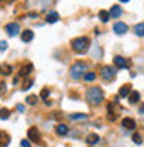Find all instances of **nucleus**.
<instances>
[{
  "instance_id": "obj_1",
  "label": "nucleus",
  "mask_w": 144,
  "mask_h": 147,
  "mask_svg": "<svg viewBox=\"0 0 144 147\" xmlns=\"http://www.w3.org/2000/svg\"><path fill=\"white\" fill-rule=\"evenodd\" d=\"M89 45H90V40L87 37H77L71 42V47L75 54H86L89 50Z\"/></svg>"
},
{
  "instance_id": "obj_14",
  "label": "nucleus",
  "mask_w": 144,
  "mask_h": 147,
  "mask_svg": "<svg viewBox=\"0 0 144 147\" xmlns=\"http://www.w3.org/2000/svg\"><path fill=\"white\" fill-rule=\"evenodd\" d=\"M86 142H87L89 146H94V144H97V142H99V136H97V134H89L87 139H86Z\"/></svg>"
},
{
  "instance_id": "obj_22",
  "label": "nucleus",
  "mask_w": 144,
  "mask_h": 147,
  "mask_svg": "<svg viewBox=\"0 0 144 147\" xmlns=\"http://www.w3.org/2000/svg\"><path fill=\"white\" fill-rule=\"evenodd\" d=\"M99 18L102 20V22H109V12H106V10H101V12H99Z\"/></svg>"
},
{
  "instance_id": "obj_31",
  "label": "nucleus",
  "mask_w": 144,
  "mask_h": 147,
  "mask_svg": "<svg viewBox=\"0 0 144 147\" xmlns=\"http://www.w3.org/2000/svg\"><path fill=\"white\" fill-rule=\"evenodd\" d=\"M139 112H141V114H144V104L141 105V107H139Z\"/></svg>"
},
{
  "instance_id": "obj_21",
  "label": "nucleus",
  "mask_w": 144,
  "mask_h": 147,
  "mask_svg": "<svg viewBox=\"0 0 144 147\" xmlns=\"http://www.w3.org/2000/svg\"><path fill=\"white\" fill-rule=\"evenodd\" d=\"M137 100H139V92H131L129 94V102L131 104H136Z\"/></svg>"
},
{
  "instance_id": "obj_26",
  "label": "nucleus",
  "mask_w": 144,
  "mask_h": 147,
  "mask_svg": "<svg viewBox=\"0 0 144 147\" xmlns=\"http://www.w3.org/2000/svg\"><path fill=\"white\" fill-rule=\"evenodd\" d=\"M49 94H50V90H49V89H44V90L40 92V97H42V99H47Z\"/></svg>"
},
{
  "instance_id": "obj_30",
  "label": "nucleus",
  "mask_w": 144,
  "mask_h": 147,
  "mask_svg": "<svg viewBox=\"0 0 144 147\" xmlns=\"http://www.w3.org/2000/svg\"><path fill=\"white\" fill-rule=\"evenodd\" d=\"M17 110L18 112H24V105H17Z\"/></svg>"
},
{
  "instance_id": "obj_10",
  "label": "nucleus",
  "mask_w": 144,
  "mask_h": 147,
  "mask_svg": "<svg viewBox=\"0 0 144 147\" xmlns=\"http://www.w3.org/2000/svg\"><path fill=\"white\" fill-rule=\"evenodd\" d=\"M30 70H32V64H24L22 67H20V70H18V77H25V75H29Z\"/></svg>"
},
{
  "instance_id": "obj_23",
  "label": "nucleus",
  "mask_w": 144,
  "mask_h": 147,
  "mask_svg": "<svg viewBox=\"0 0 144 147\" xmlns=\"http://www.w3.org/2000/svg\"><path fill=\"white\" fill-rule=\"evenodd\" d=\"M9 115H10V110L9 109H0V119H9Z\"/></svg>"
},
{
  "instance_id": "obj_9",
  "label": "nucleus",
  "mask_w": 144,
  "mask_h": 147,
  "mask_svg": "<svg viewBox=\"0 0 144 147\" xmlns=\"http://www.w3.org/2000/svg\"><path fill=\"white\" fill-rule=\"evenodd\" d=\"M122 15V9L119 7V5H114V7H111V10H109V17L112 18H117Z\"/></svg>"
},
{
  "instance_id": "obj_20",
  "label": "nucleus",
  "mask_w": 144,
  "mask_h": 147,
  "mask_svg": "<svg viewBox=\"0 0 144 147\" xmlns=\"http://www.w3.org/2000/svg\"><path fill=\"white\" fill-rule=\"evenodd\" d=\"M69 117H71L72 120H86V119H87V115H86V114H71Z\"/></svg>"
},
{
  "instance_id": "obj_29",
  "label": "nucleus",
  "mask_w": 144,
  "mask_h": 147,
  "mask_svg": "<svg viewBox=\"0 0 144 147\" xmlns=\"http://www.w3.org/2000/svg\"><path fill=\"white\" fill-rule=\"evenodd\" d=\"M20 146H22V147H32V146H30V142H27V140H22V142H20Z\"/></svg>"
},
{
  "instance_id": "obj_13",
  "label": "nucleus",
  "mask_w": 144,
  "mask_h": 147,
  "mask_svg": "<svg viewBox=\"0 0 144 147\" xmlns=\"http://www.w3.org/2000/svg\"><path fill=\"white\" fill-rule=\"evenodd\" d=\"M20 38L27 44V42H30L32 38H34V32L32 30H25V32H22V35H20Z\"/></svg>"
},
{
  "instance_id": "obj_27",
  "label": "nucleus",
  "mask_w": 144,
  "mask_h": 147,
  "mask_svg": "<svg viewBox=\"0 0 144 147\" xmlns=\"http://www.w3.org/2000/svg\"><path fill=\"white\" fill-rule=\"evenodd\" d=\"M7 42H5V40H0V50H7Z\"/></svg>"
},
{
  "instance_id": "obj_25",
  "label": "nucleus",
  "mask_w": 144,
  "mask_h": 147,
  "mask_svg": "<svg viewBox=\"0 0 144 147\" xmlns=\"http://www.w3.org/2000/svg\"><path fill=\"white\" fill-rule=\"evenodd\" d=\"M27 104L35 105V104H37V97H35V95H29V97H27Z\"/></svg>"
},
{
  "instance_id": "obj_15",
  "label": "nucleus",
  "mask_w": 144,
  "mask_h": 147,
  "mask_svg": "<svg viewBox=\"0 0 144 147\" xmlns=\"http://www.w3.org/2000/svg\"><path fill=\"white\" fill-rule=\"evenodd\" d=\"M45 20H47L49 24H55V22L59 20V13H57V12H50V13H47Z\"/></svg>"
},
{
  "instance_id": "obj_2",
  "label": "nucleus",
  "mask_w": 144,
  "mask_h": 147,
  "mask_svg": "<svg viewBox=\"0 0 144 147\" xmlns=\"http://www.w3.org/2000/svg\"><path fill=\"white\" fill-rule=\"evenodd\" d=\"M86 97H87V100L90 104H101L104 100V92H102L101 87H90L87 94H86Z\"/></svg>"
},
{
  "instance_id": "obj_28",
  "label": "nucleus",
  "mask_w": 144,
  "mask_h": 147,
  "mask_svg": "<svg viewBox=\"0 0 144 147\" xmlns=\"http://www.w3.org/2000/svg\"><path fill=\"white\" fill-rule=\"evenodd\" d=\"M5 90H7V85H5V84H0V95L5 94Z\"/></svg>"
},
{
  "instance_id": "obj_19",
  "label": "nucleus",
  "mask_w": 144,
  "mask_h": 147,
  "mask_svg": "<svg viewBox=\"0 0 144 147\" xmlns=\"http://www.w3.org/2000/svg\"><path fill=\"white\" fill-rule=\"evenodd\" d=\"M84 80L86 82H94L96 80V72H86L84 74Z\"/></svg>"
},
{
  "instance_id": "obj_7",
  "label": "nucleus",
  "mask_w": 144,
  "mask_h": 147,
  "mask_svg": "<svg viewBox=\"0 0 144 147\" xmlns=\"http://www.w3.org/2000/svg\"><path fill=\"white\" fill-rule=\"evenodd\" d=\"M27 136H29V140H39L40 139V130L37 127H29Z\"/></svg>"
},
{
  "instance_id": "obj_18",
  "label": "nucleus",
  "mask_w": 144,
  "mask_h": 147,
  "mask_svg": "<svg viewBox=\"0 0 144 147\" xmlns=\"http://www.w3.org/2000/svg\"><path fill=\"white\" fill-rule=\"evenodd\" d=\"M0 72H2V75H10L12 74V67L9 64H0Z\"/></svg>"
},
{
  "instance_id": "obj_4",
  "label": "nucleus",
  "mask_w": 144,
  "mask_h": 147,
  "mask_svg": "<svg viewBox=\"0 0 144 147\" xmlns=\"http://www.w3.org/2000/svg\"><path fill=\"white\" fill-rule=\"evenodd\" d=\"M101 77L104 80H114L116 79V69L114 67H109V65H104L101 69Z\"/></svg>"
},
{
  "instance_id": "obj_11",
  "label": "nucleus",
  "mask_w": 144,
  "mask_h": 147,
  "mask_svg": "<svg viewBox=\"0 0 144 147\" xmlns=\"http://www.w3.org/2000/svg\"><path fill=\"white\" fill-rule=\"evenodd\" d=\"M122 127H126L127 130H132V129H136V122L131 117H126V119H122Z\"/></svg>"
},
{
  "instance_id": "obj_5",
  "label": "nucleus",
  "mask_w": 144,
  "mask_h": 147,
  "mask_svg": "<svg viewBox=\"0 0 144 147\" xmlns=\"http://www.w3.org/2000/svg\"><path fill=\"white\" fill-rule=\"evenodd\" d=\"M114 65H116L117 69H129L131 67V62L127 59H124V57L117 55V57H114Z\"/></svg>"
},
{
  "instance_id": "obj_6",
  "label": "nucleus",
  "mask_w": 144,
  "mask_h": 147,
  "mask_svg": "<svg viewBox=\"0 0 144 147\" xmlns=\"http://www.w3.org/2000/svg\"><path fill=\"white\" fill-rule=\"evenodd\" d=\"M5 30H7V34H9L10 37H15L20 34V25H18L17 22H12V24H9L7 27H5Z\"/></svg>"
},
{
  "instance_id": "obj_12",
  "label": "nucleus",
  "mask_w": 144,
  "mask_h": 147,
  "mask_svg": "<svg viewBox=\"0 0 144 147\" xmlns=\"http://www.w3.org/2000/svg\"><path fill=\"white\" fill-rule=\"evenodd\" d=\"M55 132H57L59 136H67V134H69V127H67L65 124H59V125L55 127Z\"/></svg>"
},
{
  "instance_id": "obj_16",
  "label": "nucleus",
  "mask_w": 144,
  "mask_h": 147,
  "mask_svg": "<svg viewBox=\"0 0 144 147\" xmlns=\"http://www.w3.org/2000/svg\"><path fill=\"white\" fill-rule=\"evenodd\" d=\"M131 94V85H122L119 89V97H127Z\"/></svg>"
},
{
  "instance_id": "obj_24",
  "label": "nucleus",
  "mask_w": 144,
  "mask_h": 147,
  "mask_svg": "<svg viewBox=\"0 0 144 147\" xmlns=\"http://www.w3.org/2000/svg\"><path fill=\"white\" fill-rule=\"evenodd\" d=\"M132 140H134V144H137V146L143 144V137H141V134H134V136H132Z\"/></svg>"
},
{
  "instance_id": "obj_8",
  "label": "nucleus",
  "mask_w": 144,
  "mask_h": 147,
  "mask_svg": "<svg viewBox=\"0 0 144 147\" xmlns=\"http://www.w3.org/2000/svg\"><path fill=\"white\" fill-rule=\"evenodd\" d=\"M127 32V25L124 22H117L116 25H114V34L117 35H122V34H126Z\"/></svg>"
},
{
  "instance_id": "obj_3",
  "label": "nucleus",
  "mask_w": 144,
  "mask_h": 147,
  "mask_svg": "<svg viewBox=\"0 0 144 147\" xmlns=\"http://www.w3.org/2000/svg\"><path fill=\"white\" fill-rule=\"evenodd\" d=\"M84 72H86V64H82V62H75V64L71 67V77L74 80L81 79Z\"/></svg>"
},
{
  "instance_id": "obj_17",
  "label": "nucleus",
  "mask_w": 144,
  "mask_h": 147,
  "mask_svg": "<svg viewBox=\"0 0 144 147\" xmlns=\"http://www.w3.org/2000/svg\"><path fill=\"white\" fill-rule=\"evenodd\" d=\"M134 34L137 37H144V22H141V24H137L134 27Z\"/></svg>"
}]
</instances>
